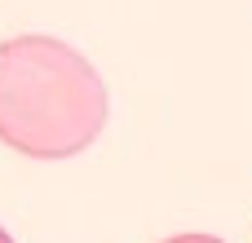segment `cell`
Here are the masks:
<instances>
[{"mask_svg":"<svg viewBox=\"0 0 252 243\" xmlns=\"http://www.w3.org/2000/svg\"><path fill=\"white\" fill-rule=\"evenodd\" d=\"M111 115L97 66L53 40L13 35L0 44V142L31 159H71L89 151Z\"/></svg>","mask_w":252,"mask_h":243,"instance_id":"obj_1","label":"cell"},{"mask_svg":"<svg viewBox=\"0 0 252 243\" xmlns=\"http://www.w3.org/2000/svg\"><path fill=\"white\" fill-rule=\"evenodd\" d=\"M0 243H13V239H9V235H4V230H0Z\"/></svg>","mask_w":252,"mask_h":243,"instance_id":"obj_3","label":"cell"},{"mask_svg":"<svg viewBox=\"0 0 252 243\" xmlns=\"http://www.w3.org/2000/svg\"><path fill=\"white\" fill-rule=\"evenodd\" d=\"M164 243H226V239H217V235H199V230H190V235H173V239H164Z\"/></svg>","mask_w":252,"mask_h":243,"instance_id":"obj_2","label":"cell"}]
</instances>
